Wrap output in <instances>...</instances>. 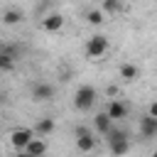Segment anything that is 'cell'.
<instances>
[{
    "mask_svg": "<svg viewBox=\"0 0 157 157\" xmlns=\"http://www.w3.org/2000/svg\"><path fill=\"white\" fill-rule=\"evenodd\" d=\"M108 49H110V42H108L105 34H93V37H88L86 44H83V52H86L88 59H103V56L108 54Z\"/></svg>",
    "mask_w": 157,
    "mask_h": 157,
    "instance_id": "cell-1",
    "label": "cell"
},
{
    "mask_svg": "<svg viewBox=\"0 0 157 157\" xmlns=\"http://www.w3.org/2000/svg\"><path fill=\"white\" fill-rule=\"evenodd\" d=\"M96 98H98L96 88L88 86V83H83V86H78L76 93H74V108H76V110H91V108L96 105Z\"/></svg>",
    "mask_w": 157,
    "mask_h": 157,
    "instance_id": "cell-2",
    "label": "cell"
},
{
    "mask_svg": "<svg viewBox=\"0 0 157 157\" xmlns=\"http://www.w3.org/2000/svg\"><path fill=\"white\" fill-rule=\"evenodd\" d=\"M108 150L113 157H125L130 152V140H128V132L125 130H110V137H108Z\"/></svg>",
    "mask_w": 157,
    "mask_h": 157,
    "instance_id": "cell-3",
    "label": "cell"
},
{
    "mask_svg": "<svg viewBox=\"0 0 157 157\" xmlns=\"http://www.w3.org/2000/svg\"><path fill=\"white\" fill-rule=\"evenodd\" d=\"M34 137H37L34 128H15V130L10 132V145H12L17 152H25L27 145H29Z\"/></svg>",
    "mask_w": 157,
    "mask_h": 157,
    "instance_id": "cell-4",
    "label": "cell"
},
{
    "mask_svg": "<svg viewBox=\"0 0 157 157\" xmlns=\"http://www.w3.org/2000/svg\"><path fill=\"white\" fill-rule=\"evenodd\" d=\"M74 135H76V150H78V152H91V150L96 147V135H93L86 125H76Z\"/></svg>",
    "mask_w": 157,
    "mask_h": 157,
    "instance_id": "cell-5",
    "label": "cell"
},
{
    "mask_svg": "<svg viewBox=\"0 0 157 157\" xmlns=\"http://www.w3.org/2000/svg\"><path fill=\"white\" fill-rule=\"evenodd\" d=\"M32 98L39 101V103L52 101V98H54V86L47 83V81H37V83H32Z\"/></svg>",
    "mask_w": 157,
    "mask_h": 157,
    "instance_id": "cell-6",
    "label": "cell"
},
{
    "mask_svg": "<svg viewBox=\"0 0 157 157\" xmlns=\"http://www.w3.org/2000/svg\"><path fill=\"white\" fill-rule=\"evenodd\" d=\"M105 113H108L113 120H123V118H128L130 108H128V103H125V101H120V98H113V101L105 105Z\"/></svg>",
    "mask_w": 157,
    "mask_h": 157,
    "instance_id": "cell-7",
    "label": "cell"
},
{
    "mask_svg": "<svg viewBox=\"0 0 157 157\" xmlns=\"http://www.w3.org/2000/svg\"><path fill=\"white\" fill-rule=\"evenodd\" d=\"M137 125H140V135H142L145 140L157 137V118H152V115H142Z\"/></svg>",
    "mask_w": 157,
    "mask_h": 157,
    "instance_id": "cell-8",
    "label": "cell"
},
{
    "mask_svg": "<svg viewBox=\"0 0 157 157\" xmlns=\"http://www.w3.org/2000/svg\"><path fill=\"white\" fill-rule=\"evenodd\" d=\"M61 27H64V15L61 12H52V15H47L42 20V29L44 32H59Z\"/></svg>",
    "mask_w": 157,
    "mask_h": 157,
    "instance_id": "cell-9",
    "label": "cell"
},
{
    "mask_svg": "<svg viewBox=\"0 0 157 157\" xmlns=\"http://www.w3.org/2000/svg\"><path fill=\"white\" fill-rule=\"evenodd\" d=\"M93 128L98 130V135H110V130H113V118L103 110V113H98V115L93 118Z\"/></svg>",
    "mask_w": 157,
    "mask_h": 157,
    "instance_id": "cell-10",
    "label": "cell"
},
{
    "mask_svg": "<svg viewBox=\"0 0 157 157\" xmlns=\"http://www.w3.org/2000/svg\"><path fill=\"white\" fill-rule=\"evenodd\" d=\"M22 20H25V12L17 10V7H7V10L2 12V25H5V27H15V25H20Z\"/></svg>",
    "mask_w": 157,
    "mask_h": 157,
    "instance_id": "cell-11",
    "label": "cell"
},
{
    "mask_svg": "<svg viewBox=\"0 0 157 157\" xmlns=\"http://www.w3.org/2000/svg\"><path fill=\"white\" fill-rule=\"evenodd\" d=\"M118 76H120L123 81H135V78H140V69H137L135 64H130V61H123V64L118 66Z\"/></svg>",
    "mask_w": 157,
    "mask_h": 157,
    "instance_id": "cell-12",
    "label": "cell"
},
{
    "mask_svg": "<svg viewBox=\"0 0 157 157\" xmlns=\"http://www.w3.org/2000/svg\"><path fill=\"white\" fill-rule=\"evenodd\" d=\"M34 132H37L39 137L52 135V132H54V120H52V118H39V120L34 123Z\"/></svg>",
    "mask_w": 157,
    "mask_h": 157,
    "instance_id": "cell-13",
    "label": "cell"
},
{
    "mask_svg": "<svg viewBox=\"0 0 157 157\" xmlns=\"http://www.w3.org/2000/svg\"><path fill=\"white\" fill-rule=\"evenodd\" d=\"M25 152H29V155H34V157H44V152H47V142H44V137H34L29 145H27V150Z\"/></svg>",
    "mask_w": 157,
    "mask_h": 157,
    "instance_id": "cell-14",
    "label": "cell"
},
{
    "mask_svg": "<svg viewBox=\"0 0 157 157\" xmlns=\"http://www.w3.org/2000/svg\"><path fill=\"white\" fill-rule=\"evenodd\" d=\"M86 22H88L91 27H101V25L105 22V12H103V10H98V7H93V10H88V12H86Z\"/></svg>",
    "mask_w": 157,
    "mask_h": 157,
    "instance_id": "cell-15",
    "label": "cell"
},
{
    "mask_svg": "<svg viewBox=\"0 0 157 157\" xmlns=\"http://www.w3.org/2000/svg\"><path fill=\"white\" fill-rule=\"evenodd\" d=\"M123 0H103V5H101V10L103 12H108V15H118V12H123Z\"/></svg>",
    "mask_w": 157,
    "mask_h": 157,
    "instance_id": "cell-16",
    "label": "cell"
},
{
    "mask_svg": "<svg viewBox=\"0 0 157 157\" xmlns=\"http://www.w3.org/2000/svg\"><path fill=\"white\" fill-rule=\"evenodd\" d=\"M12 61H15V54H12L10 47H5L2 54H0V66H2V71H10V69H12Z\"/></svg>",
    "mask_w": 157,
    "mask_h": 157,
    "instance_id": "cell-17",
    "label": "cell"
},
{
    "mask_svg": "<svg viewBox=\"0 0 157 157\" xmlns=\"http://www.w3.org/2000/svg\"><path fill=\"white\" fill-rule=\"evenodd\" d=\"M105 96H108L110 101H113V98H118V86H108V88H105Z\"/></svg>",
    "mask_w": 157,
    "mask_h": 157,
    "instance_id": "cell-18",
    "label": "cell"
},
{
    "mask_svg": "<svg viewBox=\"0 0 157 157\" xmlns=\"http://www.w3.org/2000/svg\"><path fill=\"white\" fill-rule=\"evenodd\" d=\"M147 115H152V118H157V101H152V103L147 105Z\"/></svg>",
    "mask_w": 157,
    "mask_h": 157,
    "instance_id": "cell-19",
    "label": "cell"
},
{
    "mask_svg": "<svg viewBox=\"0 0 157 157\" xmlns=\"http://www.w3.org/2000/svg\"><path fill=\"white\" fill-rule=\"evenodd\" d=\"M17 157H34V155H29V152H17Z\"/></svg>",
    "mask_w": 157,
    "mask_h": 157,
    "instance_id": "cell-20",
    "label": "cell"
},
{
    "mask_svg": "<svg viewBox=\"0 0 157 157\" xmlns=\"http://www.w3.org/2000/svg\"><path fill=\"white\" fill-rule=\"evenodd\" d=\"M152 157H157V150H155V152H152Z\"/></svg>",
    "mask_w": 157,
    "mask_h": 157,
    "instance_id": "cell-21",
    "label": "cell"
}]
</instances>
